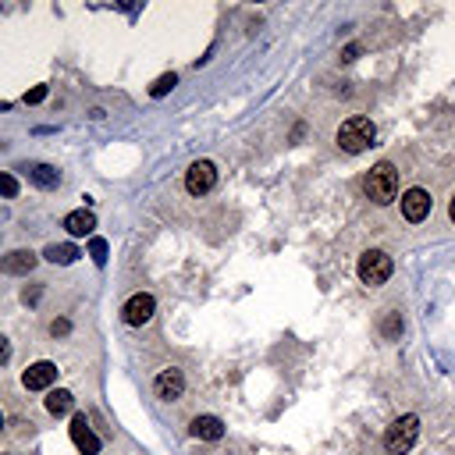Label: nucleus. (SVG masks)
Instances as JSON below:
<instances>
[{"label": "nucleus", "mask_w": 455, "mask_h": 455, "mask_svg": "<svg viewBox=\"0 0 455 455\" xmlns=\"http://www.w3.org/2000/svg\"><path fill=\"white\" fill-rule=\"evenodd\" d=\"M427 213H430V192L409 189V192L402 196V217H406L409 224H420V220H427Z\"/></svg>", "instance_id": "423d86ee"}, {"label": "nucleus", "mask_w": 455, "mask_h": 455, "mask_svg": "<svg viewBox=\"0 0 455 455\" xmlns=\"http://www.w3.org/2000/svg\"><path fill=\"white\" fill-rule=\"evenodd\" d=\"M395 331H402V320H398V317H388V324H384V334H395Z\"/></svg>", "instance_id": "5701e85b"}, {"label": "nucleus", "mask_w": 455, "mask_h": 455, "mask_svg": "<svg viewBox=\"0 0 455 455\" xmlns=\"http://www.w3.org/2000/svg\"><path fill=\"white\" fill-rule=\"evenodd\" d=\"M93 228H96V217H93L89 210H75V213H68V217H65V232H68V235H75V239L93 235Z\"/></svg>", "instance_id": "f8f14e48"}, {"label": "nucleus", "mask_w": 455, "mask_h": 455, "mask_svg": "<svg viewBox=\"0 0 455 455\" xmlns=\"http://www.w3.org/2000/svg\"><path fill=\"white\" fill-rule=\"evenodd\" d=\"M8 360H11V341H8L4 334H0V367H4Z\"/></svg>", "instance_id": "412c9836"}, {"label": "nucleus", "mask_w": 455, "mask_h": 455, "mask_svg": "<svg viewBox=\"0 0 455 455\" xmlns=\"http://www.w3.org/2000/svg\"><path fill=\"white\" fill-rule=\"evenodd\" d=\"M175 86H178V75H175V72H167V75H160V79L150 86V96H157V100H160V96H167Z\"/></svg>", "instance_id": "f3484780"}, {"label": "nucleus", "mask_w": 455, "mask_h": 455, "mask_svg": "<svg viewBox=\"0 0 455 455\" xmlns=\"http://www.w3.org/2000/svg\"><path fill=\"white\" fill-rule=\"evenodd\" d=\"M0 427H4V413H0Z\"/></svg>", "instance_id": "cd10ccee"}, {"label": "nucleus", "mask_w": 455, "mask_h": 455, "mask_svg": "<svg viewBox=\"0 0 455 455\" xmlns=\"http://www.w3.org/2000/svg\"><path fill=\"white\" fill-rule=\"evenodd\" d=\"M189 430H192V437H203V441H220L224 437V423L217 416H196Z\"/></svg>", "instance_id": "ddd939ff"}, {"label": "nucleus", "mask_w": 455, "mask_h": 455, "mask_svg": "<svg viewBox=\"0 0 455 455\" xmlns=\"http://www.w3.org/2000/svg\"><path fill=\"white\" fill-rule=\"evenodd\" d=\"M89 256H93V263L103 267V263H107V242H103V239H93V242H89Z\"/></svg>", "instance_id": "6ab92c4d"}, {"label": "nucleus", "mask_w": 455, "mask_h": 455, "mask_svg": "<svg viewBox=\"0 0 455 455\" xmlns=\"http://www.w3.org/2000/svg\"><path fill=\"white\" fill-rule=\"evenodd\" d=\"M22 299H25V303H36V299H39V289H32V292L25 289V296H22Z\"/></svg>", "instance_id": "393cba45"}, {"label": "nucleus", "mask_w": 455, "mask_h": 455, "mask_svg": "<svg viewBox=\"0 0 455 455\" xmlns=\"http://www.w3.org/2000/svg\"><path fill=\"white\" fill-rule=\"evenodd\" d=\"M8 107H11V103H0V110H8Z\"/></svg>", "instance_id": "bb28decb"}, {"label": "nucleus", "mask_w": 455, "mask_h": 455, "mask_svg": "<svg viewBox=\"0 0 455 455\" xmlns=\"http://www.w3.org/2000/svg\"><path fill=\"white\" fill-rule=\"evenodd\" d=\"M217 185V167L210 160H196L189 171H185V189L192 196H206L210 189Z\"/></svg>", "instance_id": "39448f33"}, {"label": "nucleus", "mask_w": 455, "mask_h": 455, "mask_svg": "<svg viewBox=\"0 0 455 455\" xmlns=\"http://www.w3.org/2000/svg\"><path fill=\"white\" fill-rule=\"evenodd\" d=\"M46 260H50V263H75V260H79V249L68 246V242H65V246H50V249H46Z\"/></svg>", "instance_id": "dca6fc26"}, {"label": "nucleus", "mask_w": 455, "mask_h": 455, "mask_svg": "<svg viewBox=\"0 0 455 455\" xmlns=\"http://www.w3.org/2000/svg\"><path fill=\"white\" fill-rule=\"evenodd\" d=\"M0 196H8V199L18 196V178L8 175V171H0Z\"/></svg>", "instance_id": "a211bd4d"}, {"label": "nucleus", "mask_w": 455, "mask_h": 455, "mask_svg": "<svg viewBox=\"0 0 455 455\" xmlns=\"http://www.w3.org/2000/svg\"><path fill=\"white\" fill-rule=\"evenodd\" d=\"M53 381H57V367L46 363V360H43V363H32V367L22 374V384H25L29 391H46Z\"/></svg>", "instance_id": "9d476101"}, {"label": "nucleus", "mask_w": 455, "mask_h": 455, "mask_svg": "<svg viewBox=\"0 0 455 455\" xmlns=\"http://www.w3.org/2000/svg\"><path fill=\"white\" fill-rule=\"evenodd\" d=\"M72 406H75V398H72V391H65V388H57V391L46 395V409H50L53 416H68Z\"/></svg>", "instance_id": "4468645a"}, {"label": "nucleus", "mask_w": 455, "mask_h": 455, "mask_svg": "<svg viewBox=\"0 0 455 455\" xmlns=\"http://www.w3.org/2000/svg\"><path fill=\"white\" fill-rule=\"evenodd\" d=\"M374 139H377V128H374L370 118H363V114H356V118H349V121H341V128H338V146L345 150V153H363Z\"/></svg>", "instance_id": "f03ea898"}, {"label": "nucleus", "mask_w": 455, "mask_h": 455, "mask_svg": "<svg viewBox=\"0 0 455 455\" xmlns=\"http://www.w3.org/2000/svg\"><path fill=\"white\" fill-rule=\"evenodd\" d=\"M153 391H157V398H164V402H175V398L185 391V377H182V370H164L157 381H153Z\"/></svg>", "instance_id": "1a4fd4ad"}, {"label": "nucleus", "mask_w": 455, "mask_h": 455, "mask_svg": "<svg viewBox=\"0 0 455 455\" xmlns=\"http://www.w3.org/2000/svg\"><path fill=\"white\" fill-rule=\"evenodd\" d=\"M32 267H36V253H29V249H15V253H8V256H0V270L11 274V277L32 274Z\"/></svg>", "instance_id": "9b49d317"}, {"label": "nucleus", "mask_w": 455, "mask_h": 455, "mask_svg": "<svg viewBox=\"0 0 455 455\" xmlns=\"http://www.w3.org/2000/svg\"><path fill=\"white\" fill-rule=\"evenodd\" d=\"M43 100H46V86H36L25 93V103H43Z\"/></svg>", "instance_id": "aec40b11"}, {"label": "nucleus", "mask_w": 455, "mask_h": 455, "mask_svg": "<svg viewBox=\"0 0 455 455\" xmlns=\"http://www.w3.org/2000/svg\"><path fill=\"white\" fill-rule=\"evenodd\" d=\"M68 331H72L68 320H53V324H50V334H53V338H57V334H68Z\"/></svg>", "instance_id": "4be33fe9"}, {"label": "nucleus", "mask_w": 455, "mask_h": 455, "mask_svg": "<svg viewBox=\"0 0 455 455\" xmlns=\"http://www.w3.org/2000/svg\"><path fill=\"white\" fill-rule=\"evenodd\" d=\"M391 277V256L381 249H370L360 256V281L363 284H384Z\"/></svg>", "instance_id": "20e7f679"}, {"label": "nucleus", "mask_w": 455, "mask_h": 455, "mask_svg": "<svg viewBox=\"0 0 455 455\" xmlns=\"http://www.w3.org/2000/svg\"><path fill=\"white\" fill-rule=\"evenodd\" d=\"M29 178H32L36 185H43V189H57V185H61V175H57L50 164H32V167H29Z\"/></svg>", "instance_id": "2eb2a0df"}, {"label": "nucleus", "mask_w": 455, "mask_h": 455, "mask_svg": "<svg viewBox=\"0 0 455 455\" xmlns=\"http://www.w3.org/2000/svg\"><path fill=\"white\" fill-rule=\"evenodd\" d=\"M420 437V420L416 416H398L388 430H384V448L388 455H406Z\"/></svg>", "instance_id": "7ed1b4c3"}, {"label": "nucleus", "mask_w": 455, "mask_h": 455, "mask_svg": "<svg viewBox=\"0 0 455 455\" xmlns=\"http://www.w3.org/2000/svg\"><path fill=\"white\" fill-rule=\"evenodd\" d=\"M153 296H146V292H139V296H132L128 303H125V310H121V317H125V324H132V327H143L150 317H153Z\"/></svg>", "instance_id": "6e6552de"}, {"label": "nucleus", "mask_w": 455, "mask_h": 455, "mask_svg": "<svg viewBox=\"0 0 455 455\" xmlns=\"http://www.w3.org/2000/svg\"><path fill=\"white\" fill-rule=\"evenodd\" d=\"M363 192H367V199H374L377 206L391 203V199L398 196V171H395L391 164H377L370 175L363 178Z\"/></svg>", "instance_id": "f257e3e1"}, {"label": "nucleus", "mask_w": 455, "mask_h": 455, "mask_svg": "<svg viewBox=\"0 0 455 455\" xmlns=\"http://www.w3.org/2000/svg\"><path fill=\"white\" fill-rule=\"evenodd\" d=\"M448 217H451V224H455V196H451V203H448Z\"/></svg>", "instance_id": "a878e982"}, {"label": "nucleus", "mask_w": 455, "mask_h": 455, "mask_svg": "<svg viewBox=\"0 0 455 455\" xmlns=\"http://www.w3.org/2000/svg\"><path fill=\"white\" fill-rule=\"evenodd\" d=\"M356 57H360V46H356V43L345 46V61H356Z\"/></svg>", "instance_id": "b1692460"}, {"label": "nucleus", "mask_w": 455, "mask_h": 455, "mask_svg": "<svg viewBox=\"0 0 455 455\" xmlns=\"http://www.w3.org/2000/svg\"><path fill=\"white\" fill-rule=\"evenodd\" d=\"M68 430H72V441H75V448H79L82 455H96V451H100V437L93 434V427L86 423L82 413L72 416V427H68Z\"/></svg>", "instance_id": "0eeeda50"}]
</instances>
